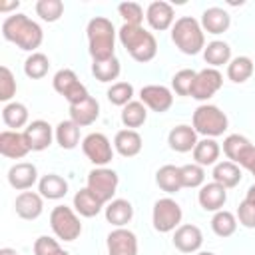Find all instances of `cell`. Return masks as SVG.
Here are the masks:
<instances>
[{
    "label": "cell",
    "instance_id": "obj_46",
    "mask_svg": "<svg viewBox=\"0 0 255 255\" xmlns=\"http://www.w3.org/2000/svg\"><path fill=\"white\" fill-rule=\"evenodd\" d=\"M62 247L58 243V239L50 237V235H40L34 241V255H54L58 253Z\"/></svg>",
    "mask_w": 255,
    "mask_h": 255
},
{
    "label": "cell",
    "instance_id": "obj_34",
    "mask_svg": "<svg viewBox=\"0 0 255 255\" xmlns=\"http://www.w3.org/2000/svg\"><path fill=\"white\" fill-rule=\"evenodd\" d=\"M253 70H255V64L249 56H237V58H231V62L227 64V78L233 84H245L253 76Z\"/></svg>",
    "mask_w": 255,
    "mask_h": 255
},
{
    "label": "cell",
    "instance_id": "obj_28",
    "mask_svg": "<svg viewBox=\"0 0 255 255\" xmlns=\"http://www.w3.org/2000/svg\"><path fill=\"white\" fill-rule=\"evenodd\" d=\"M38 191H40V195L44 199L58 201V199L66 197V193H68V181L62 175H58V173H46L38 181Z\"/></svg>",
    "mask_w": 255,
    "mask_h": 255
},
{
    "label": "cell",
    "instance_id": "obj_29",
    "mask_svg": "<svg viewBox=\"0 0 255 255\" xmlns=\"http://www.w3.org/2000/svg\"><path fill=\"white\" fill-rule=\"evenodd\" d=\"M155 183L161 191L165 193H177L183 183H181V167L165 163L155 171Z\"/></svg>",
    "mask_w": 255,
    "mask_h": 255
},
{
    "label": "cell",
    "instance_id": "obj_11",
    "mask_svg": "<svg viewBox=\"0 0 255 255\" xmlns=\"http://www.w3.org/2000/svg\"><path fill=\"white\" fill-rule=\"evenodd\" d=\"M223 86V76L217 68H203L197 72L193 88H191V98L197 102H207L209 98H213Z\"/></svg>",
    "mask_w": 255,
    "mask_h": 255
},
{
    "label": "cell",
    "instance_id": "obj_21",
    "mask_svg": "<svg viewBox=\"0 0 255 255\" xmlns=\"http://www.w3.org/2000/svg\"><path fill=\"white\" fill-rule=\"evenodd\" d=\"M197 131L193 129V126H187V124H179L175 128L169 129L167 133V143H169V149L177 151V153H187V151H193V147L197 145Z\"/></svg>",
    "mask_w": 255,
    "mask_h": 255
},
{
    "label": "cell",
    "instance_id": "obj_16",
    "mask_svg": "<svg viewBox=\"0 0 255 255\" xmlns=\"http://www.w3.org/2000/svg\"><path fill=\"white\" fill-rule=\"evenodd\" d=\"M145 20H147V24H149L151 30L163 32V30H169L175 24V10H173V6L169 2L155 0V2H151L147 6Z\"/></svg>",
    "mask_w": 255,
    "mask_h": 255
},
{
    "label": "cell",
    "instance_id": "obj_3",
    "mask_svg": "<svg viewBox=\"0 0 255 255\" xmlns=\"http://www.w3.org/2000/svg\"><path fill=\"white\" fill-rule=\"evenodd\" d=\"M118 38H120V44L126 48V52L139 64L151 62L157 54V40L143 26L124 24L118 32Z\"/></svg>",
    "mask_w": 255,
    "mask_h": 255
},
{
    "label": "cell",
    "instance_id": "obj_25",
    "mask_svg": "<svg viewBox=\"0 0 255 255\" xmlns=\"http://www.w3.org/2000/svg\"><path fill=\"white\" fill-rule=\"evenodd\" d=\"M104 213H106V221L112 223L114 227H126L133 217V205L128 199L118 197V199H112L110 203H106Z\"/></svg>",
    "mask_w": 255,
    "mask_h": 255
},
{
    "label": "cell",
    "instance_id": "obj_20",
    "mask_svg": "<svg viewBox=\"0 0 255 255\" xmlns=\"http://www.w3.org/2000/svg\"><path fill=\"white\" fill-rule=\"evenodd\" d=\"M14 209L20 219H26V221L38 219L44 211V197L36 191H22L16 195Z\"/></svg>",
    "mask_w": 255,
    "mask_h": 255
},
{
    "label": "cell",
    "instance_id": "obj_24",
    "mask_svg": "<svg viewBox=\"0 0 255 255\" xmlns=\"http://www.w3.org/2000/svg\"><path fill=\"white\" fill-rule=\"evenodd\" d=\"M98 118H100V102H98L94 96L86 98V100L80 102V104L70 106V120H72L74 124H78L80 128L92 126Z\"/></svg>",
    "mask_w": 255,
    "mask_h": 255
},
{
    "label": "cell",
    "instance_id": "obj_27",
    "mask_svg": "<svg viewBox=\"0 0 255 255\" xmlns=\"http://www.w3.org/2000/svg\"><path fill=\"white\" fill-rule=\"evenodd\" d=\"M211 177L213 181H217L219 185H223L225 189H231V187H237L243 179V171L237 163L233 161H217L213 165V171H211Z\"/></svg>",
    "mask_w": 255,
    "mask_h": 255
},
{
    "label": "cell",
    "instance_id": "obj_50",
    "mask_svg": "<svg viewBox=\"0 0 255 255\" xmlns=\"http://www.w3.org/2000/svg\"><path fill=\"white\" fill-rule=\"evenodd\" d=\"M245 169H247V171H251V173L255 175V151H253V155H251V159L247 161V165H245Z\"/></svg>",
    "mask_w": 255,
    "mask_h": 255
},
{
    "label": "cell",
    "instance_id": "obj_22",
    "mask_svg": "<svg viewBox=\"0 0 255 255\" xmlns=\"http://www.w3.org/2000/svg\"><path fill=\"white\" fill-rule=\"evenodd\" d=\"M197 201L201 205V209L205 211H221L225 201H227V189L223 185H219L217 181H209V183H203L199 187V193H197Z\"/></svg>",
    "mask_w": 255,
    "mask_h": 255
},
{
    "label": "cell",
    "instance_id": "obj_15",
    "mask_svg": "<svg viewBox=\"0 0 255 255\" xmlns=\"http://www.w3.org/2000/svg\"><path fill=\"white\" fill-rule=\"evenodd\" d=\"M24 137L30 145V151H44L52 145V139L56 135H54V129L48 122L34 120L24 128Z\"/></svg>",
    "mask_w": 255,
    "mask_h": 255
},
{
    "label": "cell",
    "instance_id": "obj_26",
    "mask_svg": "<svg viewBox=\"0 0 255 255\" xmlns=\"http://www.w3.org/2000/svg\"><path fill=\"white\" fill-rule=\"evenodd\" d=\"M143 139L135 129H120L114 137V149L122 155V157H133L141 151Z\"/></svg>",
    "mask_w": 255,
    "mask_h": 255
},
{
    "label": "cell",
    "instance_id": "obj_32",
    "mask_svg": "<svg viewBox=\"0 0 255 255\" xmlns=\"http://www.w3.org/2000/svg\"><path fill=\"white\" fill-rule=\"evenodd\" d=\"M28 108L22 104V102H10L2 108V122L6 124L8 129H14V131H20V128L28 126Z\"/></svg>",
    "mask_w": 255,
    "mask_h": 255
},
{
    "label": "cell",
    "instance_id": "obj_19",
    "mask_svg": "<svg viewBox=\"0 0 255 255\" xmlns=\"http://www.w3.org/2000/svg\"><path fill=\"white\" fill-rule=\"evenodd\" d=\"M30 151V145L24 137V131L4 129L0 131V153L8 159H22Z\"/></svg>",
    "mask_w": 255,
    "mask_h": 255
},
{
    "label": "cell",
    "instance_id": "obj_36",
    "mask_svg": "<svg viewBox=\"0 0 255 255\" xmlns=\"http://www.w3.org/2000/svg\"><path fill=\"white\" fill-rule=\"evenodd\" d=\"M122 124L128 128V129H135V128H141L147 120V108L141 104V102H129L128 106L122 108Z\"/></svg>",
    "mask_w": 255,
    "mask_h": 255
},
{
    "label": "cell",
    "instance_id": "obj_6",
    "mask_svg": "<svg viewBox=\"0 0 255 255\" xmlns=\"http://www.w3.org/2000/svg\"><path fill=\"white\" fill-rule=\"evenodd\" d=\"M50 227L54 235L62 241H76L82 233V221L76 209L68 205H56L50 211Z\"/></svg>",
    "mask_w": 255,
    "mask_h": 255
},
{
    "label": "cell",
    "instance_id": "obj_38",
    "mask_svg": "<svg viewBox=\"0 0 255 255\" xmlns=\"http://www.w3.org/2000/svg\"><path fill=\"white\" fill-rule=\"evenodd\" d=\"M120 72H122V64L116 56L110 60H104V62H92V74L98 82H104V84L114 82V80H118Z\"/></svg>",
    "mask_w": 255,
    "mask_h": 255
},
{
    "label": "cell",
    "instance_id": "obj_35",
    "mask_svg": "<svg viewBox=\"0 0 255 255\" xmlns=\"http://www.w3.org/2000/svg\"><path fill=\"white\" fill-rule=\"evenodd\" d=\"M56 141L62 149H74L80 143V126L72 120H62L54 129Z\"/></svg>",
    "mask_w": 255,
    "mask_h": 255
},
{
    "label": "cell",
    "instance_id": "obj_42",
    "mask_svg": "<svg viewBox=\"0 0 255 255\" xmlns=\"http://www.w3.org/2000/svg\"><path fill=\"white\" fill-rule=\"evenodd\" d=\"M195 76L197 72L195 70H189V68H183L179 72L173 74L171 78V88L177 96H189L191 94V88H193V82H195Z\"/></svg>",
    "mask_w": 255,
    "mask_h": 255
},
{
    "label": "cell",
    "instance_id": "obj_10",
    "mask_svg": "<svg viewBox=\"0 0 255 255\" xmlns=\"http://www.w3.org/2000/svg\"><path fill=\"white\" fill-rule=\"evenodd\" d=\"M82 151L84 155L96 165V167H106L112 159H114V147L112 141L108 139V135L100 133V131H92L84 137L82 141Z\"/></svg>",
    "mask_w": 255,
    "mask_h": 255
},
{
    "label": "cell",
    "instance_id": "obj_23",
    "mask_svg": "<svg viewBox=\"0 0 255 255\" xmlns=\"http://www.w3.org/2000/svg\"><path fill=\"white\" fill-rule=\"evenodd\" d=\"M231 26V16L227 10L219 8V6H211V8H205L203 14H201V28L203 32L207 34H223L227 32V28Z\"/></svg>",
    "mask_w": 255,
    "mask_h": 255
},
{
    "label": "cell",
    "instance_id": "obj_44",
    "mask_svg": "<svg viewBox=\"0 0 255 255\" xmlns=\"http://www.w3.org/2000/svg\"><path fill=\"white\" fill-rule=\"evenodd\" d=\"M118 12L124 18V24H129V26H141V22L145 18L143 8L137 2H122L118 6Z\"/></svg>",
    "mask_w": 255,
    "mask_h": 255
},
{
    "label": "cell",
    "instance_id": "obj_33",
    "mask_svg": "<svg viewBox=\"0 0 255 255\" xmlns=\"http://www.w3.org/2000/svg\"><path fill=\"white\" fill-rule=\"evenodd\" d=\"M203 60L209 64V68H219L223 64L231 62V46L223 40H213L203 48Z\"/></svg>",
    "mask_w": 255,
    "mask_h": 255
},
{
    "label": "cell",
    "instance_id": "obj_18",
    "mask_svg": "<svg viewBox=\"0 0 255 255\" xmlns=\"http://www.w3.org/2000/svg\"><path fill=\"white\" fill-rule=\"evenodd\" d=\"M38 169L34 163L30 161H20L14 163L8 169V183L16 189V191H28L34 187V183H38Z\"/></svg>",
    "mask_w": 255,
    "mask_h": 255
},
{
    "label": "cell",
    "instance_id": "obj_52",
    "mask_svg": "<svg viewBox=\"0 0 255 255\" xmlns=\"http://www.w3.org/2000/svg\"><path fill=\"white\" fill-rule=\"evenodd\" d=\"M195 255H215V253L213 251H197Z\"/></svg>",
    "mask_w": 255,
    "mask_h": 255
},
{
    "label": "cell",
    "instance_id": "obj_41",
    "mask_svg": "<svg viewBox=\"0 0 255 255\" xmlns=\"http://www.w3.org/2000/svg\"><path fill=\"white\" fill-rule=\"evenodd\" d=\"M34 8H36V14L44 22H58L64 14V2L62 0H38Z\"/></svg>",
    "mask_w": 255,
    "mask_h": 255
},
{
    "label": "cell",
    "instance_id": "obj_40",
    "mask_svg": "<svg viewBox=\"0 0 255 255\" xmlns=\"http://www.w3.org/2000/svg\"><path fill=\"white\" fill-rule=\"evenodd\" d=\"M106 96H108L110 104L124 108V106H128L129 102H133V86H131L129 82H114V84L108 88Z\"/></svg>",
    "mask_w": 255,
    "mask_h": 255
},
{
    "label": "cell",
    "instance_id": "obj_12",
    "mask_svg": "<svg viewBox=\"0 0 255 255\" xmlns=\"http://www.w3.org/2000/svg\"><path fill=\"white\" fill-rule=\"evenodd\" d=\"M139 102L155 114H165L173 106V94L161 84H147L139 90Z\"/></svg>",
    "mask_w": 255,
    "mask_h": 255
},
{
    "label": "cell",
    "instance_id": "obj_14",
    "mask_svg": "<svg viewBox=\"0 0 255 255\" xmlns=\"http://www.w3.org/2000/svg\"><path fill=\"white\" fill-rule=\"evenodd\" d=\"M108 255H137V237L126 227H116L106 237Z\"/></svg>",
    "mask_w": 255,
    "mask_h": 255
},
{
    "label": "cell",
    "instance_id": "obj_31",
    "mask_svg": "<svg viewBox=\"0 0 255 255\" xmlns=\"http://www.w3.org/2000/svg\"><path fill=\"white\" fill-rule=\"evenodd\" d=\"M74 209H76V213H80L82 217H96V215L104 209V203H102L88 187H82V189L76 191V195H74Z\"/></svg>",
    "mask_w": 255,
    "mask_h": 255
},
{
    "label": "cell",
    "instance_id": "obj_17",
    "mask_svg": "<svg viewBox=\"0 0 255 255\" xmlns=\"http://www.w3.org/2000/svg\"><path fill=\"white\" fill-rule=\"evenodd\" d=\"M203 245V233L193 223H183L173 231V247L181 253H197Z\"/></svg>",
    "mask_w": 255,
    "mask_h": 255
},
{
    "label": "cell",
    "instance_id": "obj_8",
    "mask_svg": "<svg viewBox=\"0 0 255 255\" xmlns=\"http://www.w3.org/2000/svg\"><path fill=\"white\" fill-rule=\"evenodd\" d=\"M118 183H120V177H118V173L114 169H110V167H94L88 173L86 187L106 205V203H110L114 199Z\"/></svg>",
    "mask_w": 255,
    "mask_h": 255
},
{
    "label": "cell",
    "instance_id": "obj_37",
    "mask_svg": "<svg viewBox=\"0 0 255 255\" xmlns=\"http://www.w3.org/2000/svg\"><path fill=\"white\" fill-rule=\"evenodd\" d=\"M211 229L217 237H223V239L231 237L237 231V215H233L227 209L215 211L213 217H211Z\"/></svg>",
    "mask_w": 255,
    "mask_h": 255
},
{
    "label": "cell",
    "instance_id": "obj_51",
    "mask_svg": "<svg viewBox=\"0 0 255 255\" xmlns=\"http://www.w3.org/2000/svg\"><path fill=\"white\" fill-rule=\"evenodd\" d=\"M0 255H20L16 249H12V247H2L0 249Z\"/></svg>",
    "mask_w": 255,
    "mask_h": 255
},
{
    "label": "cell",
    "instance_id": "obj_1",
    "mask_svg": "<svg viewBox=\"0 0 255 255\" xmlns=\"http://www.w3.org/2000/svg\"><path fill=\"white\" fill-rule=\"evenodd\" d=\"M2 36H4V40L16 44L20 50L32 52V54L44 42V32H42L40 24L20 12L10 14L2 22Z\"/></svg>",
    "mask_w": 255,
    "mask_h": 255
},
{
    "label": "cell",
    "instance_id": "obj_45",
    "mask_svg": "<svg viewBox=\"0 0 255 255\" xmlns=\"http://www.w3.org/2000/svg\"><path fill=\"white\" fill-rule=\"evenodd\" d=\"M16 90H18V86H16V78H14L12 70L8 66H2L0 68V100L10 104V100L16 96Z\"/></svg>",
    "mask_w": 255,
    "mask_h": 255
},
{
    "label": "cell",
    "instance_id": "obj_9",
    "mask_svg": "<svg viewBox=\"0 0 255 255\" xmlns=\"http://www.w3.org/2000/svg\"><path fill=\"white\" fill-rule=\"evenodd\" d=\"M52 86H54V90H56L60 96H64V98L68 100L70 106L80 104V102H84L86 98H90L86 86L78 80L76 72L70 70V68H62V70H58V72L54 74Z\"/></svg>",
    "mask_w": 255,
    "mask_h": 255
},
{
    "label": "cell",
    "instance_id": "obj_2",
    "mask_svg": "<svg viewBox=\"0 0 255 255\" xmlns=\"http://www.w3.org/2000/svg\"><path fill=\"white\" fill-rule=\"evenodd\" d=\"M88 52L94 62H104L116 56V28L110 18L96 16L86 26Z\"/></svg>",
    "mask_w": 255,
    "mask_h": 255
},
{
    "label": "cell",
    "instance_id": "obj_30",
    "mask_svg": "<svg viewBox=\"0 0 255 255\" xmlns=\"http://www.w3.org/2000/svg\"><path fill=\"white\" fill-rule=\"evenodd\" d=\"M221 153V145L213 139V137H203L197 141V145L193 147V159L197 165L207 167V165H215Z\"/></svg>",
    "mask_w": 255,
    "mask_h": 255
},
{
    "label": "cell",
    "instance_id": "obj_39",
    "mask_svg": "<svg viewBox=\"0 0 255 255\" xmlns=\"http://www.w3.org/2000/svg\"><path fill=\"white\" fill-rule=\"evenodd\" d=\"M50 70V60L42 52H34L24 62V74L32 80H42Z\"/></svg>",
    "mask_w": 255,
    "mask_h": 255
},
{
    "label": "cell",
    "instance_id": "obj_5",
    "mask_svg": "<svg viewBox=\"0 0 255 255\" xmlns=\"http://www.w3.org/2000/svg\"><path fill=\"white\" fill-rule=\"evenodd\" d=\"M191 126H193V129L197 133H201L205 137H217V135H223L227 131L229 120H227L225 112H221L217 106L201 104L193 112Z\"/></svg>",
    "mask_w": 255,
    "mask_h": 255
},
{
    "label": "cell",
    "instance_id": "obj_13",
    "mask_svg": "<svg viewBox=\"0 0 255 255\" xmlns=\"http://www.w3.org/2000/svg\"><path fill=\"white\" fill-rule=\"evenodd\" d=\"M253 151H255V145L245 135H241V133H229L223 139V153L227 155L229 161L237 163L243 169H245L247 161L251 159Z\"/></svg>",
    "mask_w": 255,
    "mask_h": 255
},
{
    "label": "cell",
    "instance_id": "obj_47",
    "mask_svg": "<svg viewBox=\"0 0 255 255\" xmlns=\"http://www.w3.org/2000/svg\"><path fill=\"white\" fill-rule=\"evenodd\" d=\"M237 221L247 229H255V203L243 199L237 207Z\"/></svg>",
    "mask_w": 255,
    "mask_h": 255
},
{
    "label": "cell",
    "instance_id": "obj_43",
    "mask_svg": "<svg viewBox=\"0 0 255 255\" xmlns=\"http://www.w3.org/2000/svg\"><path fill=\"white\" fill-rule=\"evenodd\" d=\"M181 183L183 187L195 189L205 183V169L197 163H185L181 165Z\"/></svg>",
    "mask_w": 255,
    "mask_h": 255
},
{
    "label": "cell",
    "instance_id": "obj_4",
    "mask_svg": "<svg viewBox=\"0 0 255 255\" xmlns=\"http://www.w3.org/2000/svg\"><path fill=\"white\" fill-rule=\"evenodd\" d=\"M171 42L185 56H195L205 48V32L193 16H181L171 26Z\"/></svg>",
    "mask_w": 255,
    "mask_h": 255
},
{
    "label": "cell",
    "instance_id": "obj_49",
    "mask_svg": "<svg viewBox=\"0 0 255 255\" xmlns=\"http://www.w3.org/2000/svg\"><path fill=\"white\" fill-rule=\"evenodd\" d=\"M245 199H247V201H251V203H255V183H253V185L247 189V195H245Z\"/></svg>",
    "mask_w": 255,
    "mask_h": 255
},
{
    "label": "cell",
    "instance_id": "obj_7",
    "mask_svg": "<svg viewBox=\"0 0 255 255\" xmlns=\"http://www.w3.org/2000/svg\"><path fill=\"white\" fill-rule=\"evenodd\" d=\"M181 217H183V211H181V205L171 199V197H161L153 203V211H151V223H153V229L157 233H169V231H175L181 223Z\"/></svg>",
    "mask_w": 255,
    "mask_h": 255
},
{
    "label": "cell",
    "instance_id": "obj_48",
    "mask_svg": "<svg viewBox=\"0 0 255 255\" xmlns=\"http://www.w3.org/2000/svg\"><path fill=\"white\" fill-rule=\"evenodd\" d=\"M20 6V2L18 0H12V2H2L0 4V12H8V10H16Z\"/></svg>",
    "mask_w": 255,
    "mask_h": 255
}]
</instances>
